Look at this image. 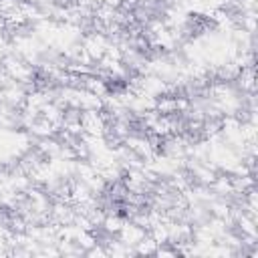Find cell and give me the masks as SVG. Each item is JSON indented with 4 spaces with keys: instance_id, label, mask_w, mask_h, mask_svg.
<instances>
[{
    "instance_id": "obj_1",
    "label": "cell",
    "mask_w": 258,
    "mask_h": 258,
    "mask_svg": "<svg viewBox=\"0 0 258 258\" xmlns=\"http://www.w3.org/2000/svg\"><path fill=\"white\" fill-rule=\"evenodd\" d=\"M0 69L2 73L6 75V79L10 81H16V83H22V85H32L34 83V64L26 62L22 56L10 52L2 62H0Z\"/></svg>"
},
{
    "instance_id": "obj_2",
    "label": "cell",
    "mask_w": 258,
    "mask_h": 258,
    "mask_svg": "<svg viewBox=\"0 0 258 258\" xmlns=\"http://www.w3.org/2000/svg\"><path fill=\"white\" fill-rule=\"evenodd\" d=\"M81 131L85 135H107L109 133V123L103 113V109H87L81 111L79 115Z\"/></svg>"
},
{
    "instance_id": "obj_3",
    "label": "cell",
    "mask_w": 258,
    "mask_h": 258,
    "mask_svg": "<svg viewBox=\"0 0 258 258\" xmlns=\"http://www.w3.org/2000/svg\"><path fill=\"white\" fill-rule=\"evenodd\" d=\"M145 236H147V230L141 224H137L135 220H123L119 232L115 234V238H119L123 244L131 246V248H135Z\"/></svg>"
}]
</instances>
